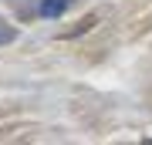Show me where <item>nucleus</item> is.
I'll list each match as a JSON object with an SVG mask.
<instances>
[{"label": "nucleus", "mask_w": 152, "mask_h": 145, "mask_svg": "<svg viewBox=\"0 0 152 145\" xmlns=\"http://www.w3.org/2000/svg\"><path fill=\"white\" fill-rule=\"evenodd\" d=\"M68 7V0H41V14L44 17H61Z\"/></svg>", "instance_id": "1"}, {"label": "nucleus", "mask_w": 152, "mask_h": 145, "mask_svg": "<svg viewBox=\"0 0 152 145\" xmlns=\"http://www.w3.org/2000/svg\"><path fill=\"white\" fill-rule=\"evenodd\" d=\"M7 41H14V31L10 27H0V44H7Z\"/></svg>", "instance_id": "2"}]
</instances>
